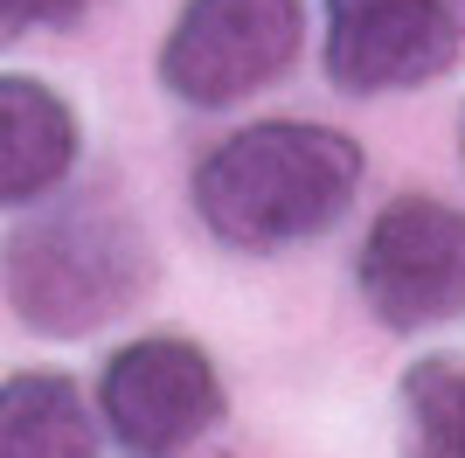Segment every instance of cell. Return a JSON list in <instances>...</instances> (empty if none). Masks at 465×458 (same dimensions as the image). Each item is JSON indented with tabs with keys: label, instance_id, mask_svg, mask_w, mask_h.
<instances>
[{
	"label": "cell",
	"instance_id": "obj_6",
	"mask_svg": "<svg viewBox=\"0 0 465 458\" xmlns=\"http://www.w3.org/2000/svg\"><path fill=\"white\" fill-rule=\"evenodd\" d=\"M465 56V0H327V76L354 97L417 91Z\"/></svg>",
	"mask_w": 465,
	"mask_h": 458
},
{
	"label": "cell",
	"instance_id": "obj_5",
	"mask_svg": "<svg viewBox=\"0 0 465 458\" xmlns=\"http://www.w3.org/2000/svg\"><path fill=\"white\" fill-rule=\"evenodd\" d=\"M97 417L118 444L139 458H167L174 444L202 438L223 423V382L215 362L181 334H146V341L118 347L97 382Z\"/></svg>",
	"mask_w": 465,
	"mask_h": 458
},
{
	"label": "cell",
	"instance_id": "obj_8",
	"mask_svg": "<svg viewBox=\"0 0 465 458\" xmlns=\"http://www.w3.org/2000/svg\"><path fill=\"white\" fill-rule=\"evenodd\" d=\"M0 458H97V410L56 368L0 382Z\"/></svg>",
	"mask_w": 465,
	"mask_h": 458
},
{
	"label": "cell",
	"instance_id": "obj_7",
	"mask_svg": "<svg viewBox=\"0 0 465 458\" xmlns=\"http://www.w3.org/2000/svg\"><path fill=\"white\" fill-rule=\"evenodd\" d=\"M77 167V112L35 76H0V209H35Z\"/></svg>",
	"mask_w": 465,
	"mask_h": 458
},
{
	"label": "cell",
	"instance_id": "obj_1",
	"mask_svg": "<svg viewBox=\"0 0 465 458\" xmlns=\"http://www.w3.org/2000/svg\"><path fill=\"white\" fill-rule=\"evenodd\" d=\"M361 146L333 125L264 118L194 167V215L230 250H292L327 236L361 188Z\"/></svg>",
	"mask_w": 465,
	"mask_h": 458
},
{
	"label": "cell",
	"instance_id": "obj_2",
	"mask_svg": "<svg viewBox=\"0 0 465 458\" xmlns=\"http://www.w3.org/2000/svg\"><path fill=\"white\" fill-rule=\"evenodd\" d=\"M153 285V244L112 202H56L0 244V292L21 326L49 341H84Z\"/></svg>",
	"mask_w": 465,
	"mask_h": 458
},
{
	"label": "cell",
	"instance_id": "obj_10",
	"mask_svg": "<svg viewBox=\"0 0 465 458\" xmlns=\"http://www.w3.org/2000/svg\"><path fill=\"white\" fill-rule=\"evenodd\" d=\"M84 0H0V35H28V28H63L77 21Z\"/></svg>",
	"mask_w": 465,
	"mask_h": 458
},
{
	"label": "cell",
	"instance_id": "obj_3",
	"mask_svg": "<svg viewBox=\"0 0 465 458\" xmlns=\"http://www.w3.org/2000/svg\"><path fill=\"white\" fill-rule=\"evenodd\" d=\"M361 305L389 334H424L465 313V215L438 194H396L354 257Z\"/></svg>",
	"mask_w": 465,
	"mask_h": 458
},
{
	"label": "cell",
	"instance_id": "obj_9",
	"mask_svg": "<svg viewBox=\"0 0 465 458\" xmlns=\"http://www.w3.org/2000/svg\"><path fill=\"white\" fill-rule=\"evenodd\" d=\"M403 423L410 458H465V362L424 354L403 375Z\"/></svg>",
	"mask_w": 465,
	"mask_h": 458
},
{
	"label": "cell",
	"instance_id": "obj_4",
	"mask_svg": "<svg viewBox=\"0 0 465 458\" xmlns=\"http://www.w3.org/2000/svg\"><path fill=\"white\" fill-rule=\"evenodd\" d=\"M306 35L299 0H188L160 42V84L181 105L223 112L292 70Z\"/></svg>",
	"mask_w": 465,
	"mask_h": 458
}]
</instances>
